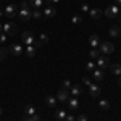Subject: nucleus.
I'll use <instances>...</instances> for the list:
<instances>
[{"label":"nucleus","instance_id":"obj_36","mask_svg":"<svg viewBox=\"0 0 121 121\" xmlns=\"http://www.w3.org/2000/svg\"><path fill=\"white\" fill-rule=\"evenodd\" d=\"M76 121H89V120H87V116H86V115H79Z\"/></svg>","mask_w":121,"mask_h":121},{"label":"nucleus","instance_id":"obj_37","mask_svg":"<svg viewBox=\"0 0 121 121\" xmlns=\"http://www.w3.org/2000/svg\"><path fill=\"white\" fill-rule=\"evenodd\" d=\"M82 82L86 84V86H89V84H91V79H89L87 76H84V78H82Z\"/></svg>","mask_w":121,"mask_h":121},{"label":"nucleus","instance_id":"obj_31","mask_svg":"<svg viewBox=\"0 0 121 121\" xmlns=\"http://www.w3.org/2000/svg\"><path fill=\"white\" fill-rule=\"evenodd\" d=\"M71 21H73V24H79V23L82 21V18H81L79 15H74V16L71 18Z\"/></svg>","mask_w":121,"mask_h":121},{"label":"nucleus","instance_id":"obj_14","mask_svg":"<svg viewBox=\"0 0 121 121\" xmlns=\"http://www.w3.org/2000/svg\"><path fill=\"white\" fill-rule=\"evenodd\" d=\"M89 44H91L92 48H97V47L100 45V37H99L97 34H92V36L89 37Z\"/></svg>","mask_w":121,"mask_h":121},{"label":"nucleus","instance_id":"obj_40","mask_svg":"<svg viewBox=\"0 0 121 121\" xmlns=\"http://www.w3.org/2000/svg\"><path fill=\"white\" fill-rule=\"evenodd\" d=\"M0 32H3V24L0 23Z\"/></svg>","mask_w":121,"mask_h":121},{"label":"nucleus","instance_id":"obj_8","mask_svg":"<svg viewBox=\"0 0 121 121\" xmlns=\"http://www.w3.org/2000/svg\"><path fill=\"white\" fill-rule=\"evenodd\" d=\"M8 52L15 56H19L23 53V47H21V44H11V45L8 47Z\"/></svg>","mask_w":121,"mask_h":121},{"label":"nucleus","instance_id":"obj_16","mask_svg":"<svg viewBox=\"0 0 121 121\" xmlns=\"http://www.w3.org/2000/svg\"><path fill=\"white\" fill-rule=\"evenodd\" d=\"M92 76H94L95 81H103V71L100 69V68H95V69L92 71Z\"/></svg>","mask_w":121,"mask_h":121},{"label":"nucleus","instance_id":"obj_13","mask_svg":"<svg viewBox=\"0 0 121 121\" xmlns=\"http://www.w3.org/2000/svg\"><path fill=\"white\" fill-rule=\"evenodd\" d=\"M108 34H110L112 37H120V36H121V29H120V26H116V24L110 26V29H108Z\"/></svg>","mask_w":121,"mask_h":121},{"label":"nucleus","instance_id":"obj_6","mask_svg":"<svg viewBox=\"0 0 121 121\" xmlns=\"http://www.w3.org/2000/svg\"><path fill=\"white\" fill-rule=\"evenodd\" d=\"M87 87H89V94H91V97H94V99H99V97H100V87H99V84L91 82Z\"/></svg>","mask_w":121,"mask_h":121},{"label":"nucleus","instance_id":"obj_24","mask_svg":"<svg viewBox=\"0 0 121 121\" xmlns=\"http://www.w3.org/2000/svg\"><path fill=\"white\" fill-rule=\"evenodd\" d=\"M89 55H91V58H92V60H97V58H99V56L102 55V53L99 52V48H91Z\"/></svg>","mask_w":121,"mask_h":121},{"label":"nucleus","instance_id":"obj_22","mask_svg":"<svg viewBox=\"0 0 121 121\" xmlns=\"http://www.w3.org/2000/svg\"><path fill=\"white\" fill-rule=\"evenodd\" d=\"M69 91H71V94H73V97H78L79 94L82 92L81 86H78V84H76V86H71V89H69Z\"/></svg>","mask_w":121,"mask_h":121},{"label":"nucleus","instance_id":"obj_30","mask_svg":"<svg viewBox=\"0 0 121 121\" xmlns=\"http://www.w3.org/2000/svg\"><path fill=\"white\" fill-rule=\"evenodd\" d=\"M61 86H63V89L68 91V89H71V81H69V79H65V81L61 82Z\"/></svg>","mask_w":121,"mask_h":121},{"label":"nucleus","instance_id":"obj_38","mask_svg":"<svg viewBox=\"0 0 121 121\" xmlns=\"http://www.w3.org/2000/svg\"><path fill=\"white\" fill-rule=\"evenodd\" d=\"M56 2H60V0H47V5L48 3H56Z\"/></svg>","mask_w":121,"mask_h":121},{"label":"nucleus","instance_id":"obj_43","mask_svg":"<svg viewBox=\"0 0 121 121\" xmlns=\"http://www.w3.org/2000/svg\"><path fill=\"white\" fill-rule=\"evenodd\" d=\"M0 115H2V107H0Z\"/></svg>","mask_w":121,"mask_h":121},{"label":"nucleus","instance_id":"obj_35","mask_svg":"<svg viewBox=\"0 0 121 121\" xmlns=\"http://www.w3.org/2000/svg\"><path fill=\"white\" fill-rule=\"evenodd\" d=\"M7 37H8V36H7L5 32H0V44H3V42L7 40Z\"/></svg>","mask_w":121,"mask_h":121},{"label":"nucleus","instance_id":"obj_26","mask_svg":"<svg viewBox=\"0 0 121 121\" xmlns=\"http://www.w3.org/2000/svg\"><path fill=\"white\" fill-rule=\"evenodd\" d=\"M23 121H40V116L36 113V115H32V116H24Z\"/></svg>","mask_w":121,"mask_h":121},{"label":"nucleus","instance_id":"obj_33","mask_svg":"<svg viewBox=\"0 0 121 121\" xmlns=\"http://www.w3.org/2000/svg\"><path fill=\"white\" fill-rule=\"evenodd\" d=\"M65 121H76L74 115H73V113H66V118H65Z\"/></svg>","mask_w":121,"mask_h":121},{"label":"nucleus","instance_id":"obj_12","mask_svg":"<svg viewBox=\"0 0 121 121\" xmlns=\"http://www.w3.org/2000/svg\"><path fill=\"white\" fill-rule=\"evenodd\" d=\"M66 103H68L69 112H76V110H78V107H79V102H78V99H76V97H69Z\"/></svg>","mask_w":121,"mask_h":121},{"label":"nucleus","instance_id":"obj_21","mask_svg":"<svg viewBox=\"0 0 121 121\" xmlns=\"http://www.w3.org/2000/svg\"><path fill=\"white\" fill-rule=\"evenodd\" d=\"M45 105L53 108V107L56 105V99H55V97H52V95H47V97H45Z\"/></svg>","mask_w":121,"mask_h":121},{"label":"nucleus","instance_id":"obj_3","mask_svg":"<svg viewBox=\"0 0 121 121\" xmlns=\"http://www.w3.org/2000/svg\"><path fill=\"white\" fill-rule=\"evenodd\" d=\"M103 15L107 16V18H110V19H113V18H118V15H120V7L118 5H110L108 8L103 11Z\"/></svg>","mask_w":121,"mask_h":121},{"label":"nucleus","instance_id":"obj_29","mask_svg":"<svg viewBox=\"0 0 121 121\" xmlns=\"http://www.w3.org/2000/svg\"><path fill=\"white\" fill-rule=\"evenodd\" d=\"M37 40L42 44V45H44V44H47V42H48V36H47V34H40Z\"/></svg>","mask_w":121,"mask_h":121},{"label":"nucleus","instance_id":"obj_17","mask_svg":"<svg viewBox=\"0 0 121 121\" xmlns=\"http://www.w3.org/2000/svg\"><path fill=\"white\" fill-rule=\"evenodd\" d=\"M44 5V0H31L29 2V7H32L34 10H40Z\"/></svg>","mask_w":121,"mask_h":121},{"label":"nucleus","instance_id":"obj_19","mask_svg":"<svg viewBox=\"0 0 121 121\" xmlns=\"http://www.w3.org/2000/svg\"><path fill=\"white\" fill-rule=\"evenodd\" d=\"M36 52H37V48H36L34 45H26V55H28L29 58H34Z\"/></svg>","mask_w":121,"mask_h":121},{"label":"nucleus","instance_id":"obj_27","mask_svg":"<svg viewBox=\"0 0 121 121\" xmlns=\"http://www.w3.org/2000/svg\"><path fill=\"white\" fill-rule=\"evenodd\" d=\"M7 53H8V48H5V47H0V61H3V60H5Z\"/></svg>","mask_w":121,"mask_h":121},{"label":"nucleus","instance_id":"obj_7","mask_svg":"<svg viewBox=\"0 0 121 121\" xmlns=\"http://www.w3.org/2000/svg\"><path fill=\"white\" fill-rule=\"evenodd\" d=\"M42 15H44V18H53V16H55L56 15V8L55 7H52V5H47L45 8L42 10Z\"/></svg>","mask_w":121,"mask_h":121},{"label":"nucleus","instance_id":"obj_11","mask_svg":"<svg viewBox=\"0 0 121 121\" xmlns=\"http://www.w3.org/2000/svg\"><path fill=\"white\" fill-rule=\"evenodd\" d=\"M97 66H99L100 69H103V68H108V66H110V60H108L105 55H100L99 58H97Z\"/></svg>","mask_w":121,"mask_h":121},{"label":"nucleus","instance_id":"obj_42","mask_svg":"<svg viewBox=\"0 0 121 121\" xmlns=\"http://www.w3.org/2000/svg\"><path fill=\"white\" fill-rule=\"evenodd\" d=\"M118 82H120V87H121V76H120V81H118Z\"/></svg>","mask_w":121,"mask_h":121},{"label":"nucleus","instance_id":"obj_25","mask_svg":"<svg viewBox=\"0 0 121 121\" xmlns=\"http://www.w3.org/2000/svg\"><path fill=\"white\" fill-rule=\"evenodd\" d=\"M99 107H100L102 110H108V108H110V102H108V100H99Z\"/></svg>","mask_w":121,"mask_h":121},{"label":"nucleus","instance_id":"obj_23","mask_svg":"<svg viewBox=\"0 0 121 121\" xmlns=\"http://www.w3.org/2000/svg\"><path fill=\"white\" fill-rule=\"evenodd\" d=\"M55 118H56L58 121H65V118H66V112H65V110H56Z\"/></svg>","mask_w":121,"mask_h":121},{"label":"nucleus","instance_id":"obj_2","mask_svg":"<svg viewBox=\"0 0 121 121\" xmlns=\"http://www.w3.org/2000/svg\"><path fill=\"white\" fill-rule=\"evenodd\" d=\"M99 48V52L102 53V55H110L115 52V45H113L112 42H100V45L97 47Z\"/></svg>","mask_w":121,"mask_h":121},{"label":"nucleus","instance_id":"obj_41","mask_svg":"<svg viewBox=\"0 0 121 121\" xmlns=\"http://www.w3.org/2000/svg\"><path fill=\"white\" fill-rule=\"evenodd\" d=\"M2 15H5V13H3V10L0 8V16H2Z\"/></svg>","mask_w":121,"mask_h":121},{"label":"nucleus","instance_id":"obj_28","mask_svg":"<svg viewBox=\"0 0 121 121\" xmlns=\"http://www.w3.org/2000/svg\"><path fill=\"white\" fill-rule=\"evenodd\" d=\"M42 16H44V15H42L40 10H32V18H34V19H40Z\"/></svg>","mask_w":121,"mask_h":121},{"label":"nucleus","instance_id":"obj_44","mask_svg":"<svg viewBox=\"0 0 121 121\" xmlns=\"http://www.w3.org/2000/svg\"><path fill=\"white\" fill-rule=\"evenodd\" d=\"M120 29H121V26H120Z\"/></svg>","mask_w":121,"mask_h":121},{"label":"nucleus","instance_id":"obj_15","mask_svg":"<svg viewBox=\"0 0 121 121\" xmlns=\"http://www.w3.org/2000/svg\"><path fill=\"white\" fill-rule=\"evenodd\" d=\"M102 10L100 8H92V10H89V15H91V18L92 19H100V16H102Z\"/></svg>","mask_w":121,"mask_h":121},{"label":"nucleus","instance_id":"obj_20","mask_svg":"<svg viewBox=\"0 0 121 121\" xmlns=\"http://www.w3.org/2000/svg\"><path fill=\"white\" fill-rule=\"evenodd\" d=\"M110 69H112L113 74L121 76V65H118V63H113V65H110Z\"/></svg>","mask_w":121,"mask_h":121},{"label":"nucleus","instance_id":"obj_39","mask_svg":"<svg viewBox=\"0 0 121 121\" xmlns=\"http://www.w3.org/2000/svg\"><path fill=\"white\" fill-rule=\"evenodd\" d=\"M115 5H118V7H120V5H121V0H115Z\"/></svg>","mask_w":121,"mask_h":121},{"label":"nucleus","instance_id":"obj_1","mask_svg":"<svg viewBox=\"0 0 121 121\" xmlns=\"http://www.w3.org/2000/svg\"><path fill=\"white\" fill-rule=\"evenodd\" d=\"M21 10L18 11V18L19 21H23V23H28L29 19L32 18V10H31V7H29L28 2H21Z\"/></svg>","mask_w":121,"mask_h":121},{"label":"nucleus","instance_id":"obj_34","mask_svg":"<svg viewBox=\"0 0 121 121\" xmlns=\"http://www.w3.org/2000/svg\"><path fill=\"white\" fill-rule=\"evenodd\" d=\"M89 5L87 3H81V11H84V13H89Z\"/></svg>","mask_w":121,"mask_h":121},{"label":"nucleus","instance_id":"obj_10","mask_svg":"<svg viewBox=\"0 0 121 121\" xmlns=\"http://www.w3.org/2000/svg\"><path fill=\"white\" fill-rule=\"evenodd\" d=\"M3 32H5L7 36H13V34L16 32V24H13V23H5V24H3Z\"/></svg>","mask_w":121,"mask_h":121},{"label":"nucleus","instance_id":"obj_18","mask_svg":"<svg viewBox=\"0 0 121 121\" xmlns=\"http://www.w3.org/2000/svg\"><path fill=\"white\" fill-rule=\"evenodd\" d=\"M24 113H26V116H32V115H36V107L34 105H26L24 107Z\"/></svg>","mask_w":121,"mask_h":121},{"label":"nucleus","instance_id":"obj_5","mask_svg":"<svg viewBox=\"0 0 121 121\" xmlns=\"http://www.w3.org/2000/svg\"><path fill=\"white\" fill-rule=\"evenodd\" d=\"M21 42H23L24 45H32V44L36 42V39H34V36H32L31 31H26V32L21 34Z\"/></svg>","mask_w":121,"mask_h":121},{"label":"nucleus","instance_id":"obj_9","mask_svg":"<svg viewBox=\"0 0 121 121\" xmlns=\"http://www.w3.org/2000/svg\"><path fill=\"white\" fill-rule=\"evenodd\" d=\"M68 99H69V94H68V91L61 87V89L58 91V94H56V100L65 103V102H68Z\"/></svg>","mask_w":121,"mask_h":121},{"label":"nucleus","instance_id":"obj_4","mask_svg":"<svg viewBox=\"0 0 121 121\" xmlns=\"http://www.w3.org/2000/svg\"><path fill=\"white\" fill-rule=\"evenodd\" d=\"M5 16L7 18H10V19H13L16 15H18V7L15 5V3H10V5H7V8H5Z\"/></svg>","mask_w":121,"mask_h":121},{"label":"nucleus","instance_id":"obj_32","mask_svg":"<svg viewBox=\"0 0 121 121\" xmlns=\"http://www.w3.org/2000/svg\"><path fill=\"white\" fill-rule=\"evenodd\" d=\"M86 68H87V71H91V73H92L94 69H95V63H94V61H89V63H87V66H86Z\"/></svg>","mask_w":121,"mask_h":121}]
</instances>
